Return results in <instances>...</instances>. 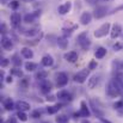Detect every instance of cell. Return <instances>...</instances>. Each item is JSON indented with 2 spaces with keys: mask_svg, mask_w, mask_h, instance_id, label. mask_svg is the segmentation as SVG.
Instances as JSON below:
<instances>
[{
  "mask_svg": "<svg viewBox=\"0 0 123 123\" xmlns=\"http://www.w3.org/2000/svg\"><path fill=\"white\" fill-rule=\"evenodd\" d=\"M81 123H90V122H88V121H87V120H84V121H82Z\"/></svg>",
  "mask_w": 123,
  "mask_h": 123,
  "instance_id": "obj_43",
  "label": "cell"
},
{
  "mask_svg": "<svg viewBox=\"0 0 123 123\" xmlns=\"http://www.w3.org/2000/svg\"><path fill=\"white\" fill-rule=\"evenodd\" d=\"M20 53H22V56L23 57H25V59H32L34 57V51L30 49V48H23L22 50H20Z\"/></svg>",
  "mask_w": 123,
  "mask_h": 123,
  "instance_id": "obj_19",
  "label": "cell"
},
{
  "mask_svg": "<svg viewBox=\"0 0 123 123\" xmlns=\"http://www.w3.org/2000/svg\"><path fill=\"white\" fill-rule=\"evenodd\" d=\"M12 80H13V79H12V75H8V77L6 78V82H7V84L12 82Z\"/></svg>",
  "mask_w": 123,
  "mask_h": 123,
  "instance_id": "obj_41",
  "label": "cell"
},
{
  "mask_svg": "<svg viewBox=\"0 0 123 123\" xmlns=\"http://www.w3.org/2000/svg\"><path fill=\"white\" fill-rule=\"evenodd\" d=\"M57 44H59V47L61 49H67V47H68V40L65 36H61V37L57 38Z\"/></svg>",
  "mask_w": 123,
  "mask_h": 123,
  "instance_id": "obj_22",
  "label": "cell"
},
{
  "mask_svg": "<svg viewBox=\"0 0 123 123\" xmlns=\"http://www.w3.org/2000/svg\"><path fill=\"white\" fill-rule=\"evenodd\" d=\"M88 74H90V69H88V68L79 71V72L74 75V81L78 82V84H84V82L87 80Z\"/></svg>",
  "mask_w": 123,
  "mask_h": 123,
  "instance_id": "obj_3",
  "label": "cell"
},
{
  "mask_svg": "<svg viewBox=\"0 0 123 123\" xmlns=\"http://www.w3.org/2000/svg\"><path fill=\"white\" fill-rule=\"evenodd\" d=\"M97 68V61L96 60H92L88 65V69H96Z\"/></svg>",
  "mask_w": 123,
  "mask_h": 123,
  "instance_id": "obj_34",
  "label": "cell"
},
{
  "mask_svg": "<svg viewBox=\"0 0 123 123\" xmlns=\"http://www.w3.org/2000/svg\"><path fill=\"white\" fill-rule=\"evenodd\" d=\"M47 100H48V102H54V100H55V97H54V96H48V97H47Z\"/></svg>",
  "mask_w": 123,
  "mask_h": 123,
  "instance_id": "obj_39",
  "label": "cell"
},
{
  "mask_svg": "<svg viewBox=\"0 0 123 123\" xmlns=\"http://www.w3.org/2000/svg\"><path fill=\"white\" fill-rule=\"evenodd\" d=\"M91 115V112H90V110H88V108H87V104L85 103V102H81V109H80V111L75 115V116H82V117H88Z\"/></svg>",
  "mask_w": 123,
  "mask_h": 123,
  "instance_id": "obj_15",
  "label": "cell"
},
{
  "mask_svg": "<svg viewBox=\"0 0 123 123\" xmlns=\"http://www.w3.org/2000/svg\"><path fill=\"white\" fill-rule=\"evenodd\" d=\"M79 20H80V23H81L82 25H87V24H90L91 20H92V14H91L90 12H82Z\"/></svg>",
  "mask_w": 123,
  "mask_h": 123,
  "instance_id": "obj_13",
  "label": "cell"
},
{
  "mask_svg": "<svg viewBox=\"0 0 123 123\" xmlns=\"http://www.w3.org/2000/svg\"><path fill=\"white\" fill-rule=\"evenodd\" d=\"M118 115L123 117V109H122V110H118Z\"/></svg>",
  "mask_w": 123,
  "mask_h": 123,
  "instance_id": "obj_42",
  "label": "cell"
},
{
  "mask_svg": "<svg viewBox=\"0 0 123 123\" xmlns=\"http://www.w3.org/2000/svg\"><path fill=\"white\" fill-rule=\"evenodd\" d=\"M114 108L117 109V110H122L123 109V100H118L114 104Z\"/></svg>",
  "mask_w": 123,
  "mask_h": 123,
  "instance_id": "obj_33",
  "label": "cell"
},
{
  "mask_svg": "<svg viewBox=\"0 0 123 123\" xmlns=\"http://www.w3.org/2000/svg\"><path fill=\"white\" fill-rule=\"evenodd\" d=\"M7 123H17V120H16L14 117H11V118H8Z\"/></svg>",
  "mask_w": 123,
  "mask_h": 123,
  "instance_id": "obj_40",
  "label": "cell"
},
{
  "mask_svg": "<svg viewBox=\"0 0 123 123\" xmlns=\"http://www.w3.org/2000/svg\"><path fill=\"white\" fill-rule=\"evenodd\" d=\"M77 41H78L79 45L84 50H87V49L90 48V45H91V41H90V38H88L87 31H84V32H81V34L78 36Z\"/></svg>",
  "mask_w": 123,
  "mask_h": 123,
  "instance_id": "obj_2",
  "label": "cell"
},
{
  "mask_svg": "<svg viewBox=\"0 0 123 123\" xmlns=\"http://www.w3.org/2000/svg\"><path fill=\"white\" fill-rule=\"evenodd\" d=\"M2 104H4V108H5L6 110H12V109L16 108V104L13 103V100H12L11 98H6V99H4Z\"/></svg>",
  "mask_w": 123,
  "mask_h": 123,
  "instance_id": "obj_20",
  "label": "cell"
},
{
  "mask_svg": "<svg viewBox=\"0 0 123 123\" xmlns=\"http://www.w3.org/2000/svg\"><path fill=\"white\" fill-rule=\"evenodd\" d=\"M112 49H114L115 51H120V50H122V49H123V43L116 42V43L112 45Z\"/></svg>",
  "mask_w": 123,
  "mask_h": 123,
  "instance_id": "obj_32",
  "label": "cell"
},
{
  "mask_svg": "<svg viewBox=\"0 0 123 123\" xmlns=\"http://www.w3.org/2000/svg\"><path fill=\"white\" fill-rule=\"evenodd\" d=\"M10 7H11L12 10H17V8L19 7V1H18V0H11V1H10Z\"/></svg>",
  "mask_w": 123,
  "mask_h": 123,
  "instance_id": "obj_30",
  "label": "cell"
},
{
  "mask_svg": "<svg viewBox=\"0 0 123 123\" xmlns=\"http://www.w3.org/2000/svg\"><path fill=\"white\" fill-rule=\"evenodd\" d=\"M122 10H123V5H121V6H118V7H116V8H114L111 13H116V12H120V11H122Z\"/></svg>",
  "mask_w": 123,
  "mask_h": 123,
  "instance_id": "obj_38",
  "label": "cell"
},
{
  "mask_svg": "<svg viewBox=\"0 0 123 123\" xmlns=\"http://www.w3.org/2000/svg\"><path fill=\"white\" fill-rule=\"evenodd\" d=\"M40 16H41V11H35V12H32V13H26V14L23 17V20H24V23H26V24H31V23H34L35 19L38 18Z\"/></svg>",
  "mask_w": 123,
  "mask_h": 123,
  "instance_id": "obj_6",
  "label": "cell"
},
{
  "mask_svg": "<svg viewBox=\"0 0 123 123\" xmlns=\"http://www.w3.org/2000/svg\"><path fill=\"white\" fill-rule=\"evenodd\" d=\"M22 34L24 35V36H26V37H31V36H35L36 34H37V29H28V30H24V31H22Z\"/></svg>",
  "mask_w": 123,
  "mask_h": 123,
  "instance_id": "obj_25",
  "label": "cell"
},
{
  "mask_svg": "<svg viewBox=\"0 0 123 123\" xmlns=\"http://www.w3.org/2000/svg\"><path fill=\"white\" fill-rule=\"evenodd\" d=\"M10 20H11V24H12L13 28H18V26L20 25L22 20H23V17L20 16V13L13 12V13L11 14V17H10Z\"/></svg>",
  "mask_w": 123,
  "mask_h": 123,
  "instance_id": "obj_7",
  "label": "cell"
},
{
  "mask_svg": "<svg viewBox=\"0 0 123 123\" xmlns=\"http://www.w3.org/2000/svg\"><path fill=\"white\" fill-rule=\"evenodd\" d=\"M41 62L44 67H51V66L54 65V60H53V57H51L50 55H44V56L42 57Z\"/></svg>",
  "mask_w": 123,
  "mask_h": 123,
  "instance_id": "obj_18",
  "label": "cell"
},
{
  "mask_svg": "<svg viewBox=\"0 0 123 123\" xmlns=\"http://www.w3.org/2000/svg\"><path fill=\"white\" fill-rule=\"evenodd\" d=\"M25 69L28 72H34L35 69H37V63H35V62H26L25 63Z\"/></svg>",
  "mask_w": 123,
  "mask_h": 123,
  "instance_id": "obj_23",
  "label": "cell"
},
{
  "mask_svg": "<svg viewBox=\"0 0 123 123\" xmlns=\"http://www.w3.org/2000/svg\"><path fill=\"white\" fill-rule=\"evenodd\" d=\"M1 32L2 34H6L7 32V28H6V24L5 23H1Z\"/></svg>",
  "mask_w": 123,
  "mask_h": 123,
  "instance_id": "obj_37",
  "label": "cell"
},
{
  "mask_svg": "<svg viewBox=\"0 0 123 123\" xmlns=\"http://www.w3.org/2000/svg\"><path fill=\"white\" fill-rule=\"evenodd\" d=\"M56 123H68V118L65 115H61V116L56 117Z\"/></svg>",
  "mask_w": 123,
  "mask_h": 123,
  "instance_id": "obj_31",
  "label": "cell"
},
{
  "mask_svg": "<svg viewBox=\"0 0 123 123\" xmlns=\"http://www.w3.org/2000/svg\"><path fill=\"white\" fill-rule=\"evenodd\" d=\"M71 8H72V2L68 1V2H65V4L60 5V6L57 7V12H59L61 16H63V14H67V13L71 11Z\"/></svg>",
  "mask_w": 123,
  "mask_h": 123,
  "instance_id": "obj_10",
  "label": "cell"
},
{
  "mask_svg": "<svg viewBox=\"0 0 123 123\" xmlns=\"http://www.w3.org/2000/svg\"><path fill=\"white\" fill-rule=\"evenodd\" d=\"M67 82H68V75H67L65 72H61V73H59V74L56 75V84H57L59 87L66 86Z\"/></svg>",
  "mask_w": 123,
  "mask_h": 123,
  "instance_id": "obj_8",
  "label": "cell"
},
{
  "mask_svg": "<svg viewBox=\"0 0 123 123\" xmlns=\"http://www.w3.org/2000/svg\"><path fill=\"white\" fill-rule=\"evenodd\" d=\"M63 59L68 62H75L78 60V53L77 51H68L63 55Z\"/></svg>",
  "mask_w": 123,
  "mask_h": 123,
  "instance_id": "obj_14",
  "label": "cell"
},
{
  "mask_svg": "<svg viewBox=\"0 0 123 123\" xmlns=\"http://www.w3.org/2000/svg\"><path fill=\"white\" fill-rule=\"evenodd\" d=\"M11 74H12V75H16V77H18V78H22V77H23V72H22L20 69H18V68H12Z\"/></svg>",
  "mask_w": 123,
  "mask_h": 123,
  "instance_id": "obj_29",
  "label": "cell"
},
{
  "mask_svg": "<svg viewBox=\"0 0 123 123\" xmlns=\"http://www.w3.org/2000/svg\"><path fill=\"white\" fill-rule=\"evenodd\" d=\"M17 117H18V118H19L22 122H26V121H28V115H26L24 111H18Z\"/></svg>",
  "mask_w": 123,
  "mask_h": 123,
  "instance_id": "obj_28",
  "label": "cell"
},
{
  "mask_svg": "<svg viewBox=\"0 0 123 123\" xmlns=\"http://www.w3.org/2000/svg\"><path fill=\"white\" fill-rule=\"evenodd\" d=\"M31 117H34V118H40V117H41V112H40L38 110H36V111H34V112L31 114Z\"/></svg>",
  "mask_w": 123,
  "mask_h": 123,
  "instance_id": "obj_35",
  "label": "cell"
},
{
  "mask_svg": "<svg viewBox=\"0 0 123 123\" xmlns=\"http://www.w3.org/2000/svg\"><path fill=\"white\" fill-rule=\"evenodd\" d=\"M108 12H109V7L108 6H97L94 8V11H93V16H94V18L100 19V18L105 17L108 14Z\"/></svg>",
  "mask_w": 123,
  "mask_h": 123,
  "instance_id": "obj_4",
  "label": "cell"
},
{
  "mask_svg": "<svg viewBox=\"0 0 123 123\" xmlns=\"http://www.w3.org/2000/svg\"><path fill=\"white\" fill-rule=\"evenodd\" d=\"M57 98H59L60 100H62V102H71V100H72L71 93H69L68 91H65V90H62V91H60V92L57 93Z\"/></svg>",
  "mask_w": 123,
  "mask_h": 123,
  "instance_id": "obj_12",
  "label": "cell"
},
{
  "mask_svg": "<svg viewBox=\"0 0 123 123\" xmlns=\"http://www.w3.org/2000/svg\"><path fill=\"white\" fill-rule=\"evenodd\" d=\"M105 55H106V49H105V48H103V47H99V48H97V50H96V53H94V56H96V59L100 60V59H103Z\"/></svg>",
  "mask_w": 123,
  "mask_h": 123,
  "instance_id": "obj_21",
  "label": "cell"
},
{
  "mask_svg": "<svg viewBox=\"0 0 123 123\" xmlns=\"http://www.w3.org/2000/svg\"><path fill=\"white\" fill-rule=\"evenodd\" d=\"M8 63H10L8 59H2V60H1V67H7Z\"/></svg>",
  "mask_w": 123,
  "mask_h": 123,
  "instance_id": "obj_36",
  "label": "cell"
},
{
  "mask_svg": "<svg viewBox=\"0 0 123 123\" xmlns=\"http://www.w3.org/2000/svg\"><path fill=\"white\" fill-rule=\"evenodd\" d=\"M60 109H61V105H60V104H56V105L49 106V108H48V114H50V115H54V114H56V112H57Z\"/></svg>",
  "mask_w": 123,
  "mask_h": 123,
  "instance_id": "obj_26",
  "label": "cell"
},
{
  "mask_svg": "<svg viewBox=\"0 0 123 123\" xmlns=\"http://www.w3.org/2000/svg\"><path fill=\"white\" fill-rule=\"evenodd\" d=\"M35 77H36V79H37V80H42V81H43V80H45V79H47L48 73H47L45 71H40V72H37V73H36V75H35Z\"/></svg>",
  "mask_w": 123,
  "mask_h": 123,
  "instance_id": "obj_24",
  "label": "cell"
},
{
  "mask_svg": "<svg viewBox=\"0 0 123 123\" xmlns=\"http://www.w3.org/2000/svg\"><path fill=\"white\" fill-rule=\"evenodd\" d=\"M99 81H100V74L92 75V77L87 80V87H88L90 90H93L96 86H98Z\"/></svg>",
  "mask_w": 123,
  "mask_h": 123,
  "instance_id": "obj_9",
  "label": "cell"
},
{
  "mask_svg": "<svg viewBox=\"0 0 123 123\" xmlns=\"http://www.w3.org/2000/svg\"><path fill=\"white\" fill-rule=\"evenodd\" d=\"M16 108L19 111H28V110H30V104L24 102V100H18L16 103Z\"/></svg>",
  "mask_w": 123,
  "mask_h": 123,
  "instance_id": "obj_16",
  "label": "cell"
},
{
  "mask_svg": "<svg viewBox=\"0 0 123 123\" xmlns=\"http://www.w3.org/2000/svg\"><path fill=\"white\" fill-rule=\"evenodd\" d=\"M1 47H2L5 50H11V49L13 48V42H12V40H11L10 37L2 36V38H1Z\"/></svg>",
  "mask_w": 123,
  "mask_h": 123,
  "instance_id": "obj_11",
  "label": "cell"
},
{
  "mask_svg": "<svg viewBox=\"0 0 123 123\" xmlns=\"http://www.w3.org/2000/svg\"><path fill=\"white\" fill-rule=\"evenodd\" d=\"M111 24L110 23H104L103 25H100L96 31H94V37H97V38H100V37H104V36H106L108 34H110V31H111Z\"/></svg>",
  "mask_w": 123,
  "mask_h": 123,
  "instance_id": "obj_1",
  "label": "cell"
},
{
  "mask_svg": "<svg viewBox=\"0 0 123 123\" xmlns=\"http://www.w3.org/2000/svg\"><path fill=\"white\" fill-rule=\"evenodd\" d=\"M11 61H12V63H13L16 67H19V66L22 65V60H20V57H19L18 55H13L12 59H11Z\"/></svg>",
  "mask_w": 123,
  "mask_h": 123,
  "instance_id": "obj_27",
  "label": "cell"
},
{
  "mask_svg": "<svg viewBox=\"0 0 123 123\" xmlns=\"http://www.w3.org/2000/svg\"><path fill=\"white\" fill-rule=\"evenodd\" d=\"M51 88H53V85H51V82L48 81V80H43L41 84V91L42 93H49L50 91H51Z\"/></svg>",
  "mask_w": 123,
  "mask_h": 123,
  "instance_id": "obj_17",
  "label": "cell"
},
{
  "mask_svg": "<svg viewBox=\"0 0 123 123\" xmlns=\"http://www.w3.org/2000/svg\"><path fill=\"white\" fill-rule=\"evenodd\" d=\"M26 1H32V0H26Z\"/></svg>",
  "mask_w": 123,
  "mask_h": 123,
  "instance_id": "obj_45",
  "label": "cell"
},
{
  "mask_svg": "<svg viewBox=\"0 0 123 123\" xmlns=\"http://www.w3.org/2000/svg\"><path fill=\"white\" fill-rule=\"evenodd\" d=\"M121 34H122V26H121V24H118V23L112 24L111 31H110V37L112 40H116L117 37L121 36Z\"/></svg>",
  "mask_w": 123,
  "mask_h": 123,
  "instance_id": "obj_5",
  "label": "cell"
},
{
  "mask_svg": "<svg viewBox=\"0 0 123 123\" xmlns=\"http://www.w3.org/2000/svg\"><path fill=\"white\" fill-rule=\"evenodd\" d=\"M100 1H112V0H100Z\"/></svg>",
  "mask_w": 123,
  "mask_h": 123,
  "instance_id": "obj_44",
  "label": "cell"
}]
</instances>
